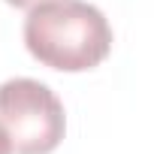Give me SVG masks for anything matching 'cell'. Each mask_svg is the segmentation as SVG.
Segmentation results:
<instances>
[{
  "label": "cell",
  "instance_id": "2",
  "mask_svg": "<svg viewBox=\"0 0 154 154\" xmlns=\"http://www.w3.org/2000/svg\"><path fill=\"white\" fill-rule=\"evenodd\" d=\"M0 127L15 154H51L66 130L63 103L36 79H9L0 85Z\"/></svg>",
  "mask_w": 154,
  "mask_h": 154
},
{
  "label": "cell",
  "instance_id": "1",
  "mask_svg": "<svg viewBox=\"0 0 154 154\" xmlns=\"http://www.w3.org/2000/svg\"><path fill=\"white\" fill-rule=\"evenodd\" d=\"M24 45L42 66L85 72L109 57L112 27L85 0H42L24 18Z\"/></svg>",
  "mask_w": 154,
  "mask_h": 154
},
{
  "label": "cell",
  "instance_id": "4",
  "mask_svg": "<svg viewBox=\"0 0 154 154\" xmlns=\"http://www.w3.org/2000/svg\"><path fill=\"white\" fill-rule=\"evenodd\" d=\"M9 6H18V9H27V6H36V3H42V0H6Z\"/></svg>",
  "mask_w": 154,
  "mask_h": 154
},
{
  "label": "cell",
  "instance_id": "3",
  "mask_svg": "<svg viewBox=\"0 0 154 154\" xmlns=\"http://www.w3.org/2000/svg\"><path fill=\"white\" fill-rule=\"evenodd\" d=\"M0 154H12V142H9V136H6L3 127H0Z\"/></svg>",
  "mask_w": 154,
  "mask_h": 154
}]
</instances>
